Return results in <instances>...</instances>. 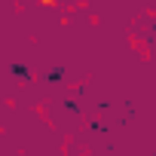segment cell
<instances>
[{
	"mask_svg": "<svg viewBox=\"0 0 156 156\" xmlns=\"http://www.w3.org/2000/svg\"><path fill=\"white\" fill-rule=\"evenodd\" d=\"M9 70H12V73H16V76H19V80H25V83H31V70H28V67H25V64H12V67H9Z\"/></svg>",
	"mask_w": 156,
	"mask_h": 156,
	"instance_id": "1",
	"label": "cell"
},
{
	"mask_svg": "<svg viewBox=\"0 0 156 156\" xmlns=\"http://www.w3.org/2000/svg\"><path fill=\"white\" fill-rule=\"evenodd\" d=\"M64 73H67L64 67H52V70L46 73V80H49V83H58V80H64Z\"/></svg>",
	"mask_w": 156,
	"mask_h": 156,
	"instance_id": "2",
	"label": "cell"
}]
</instances>
